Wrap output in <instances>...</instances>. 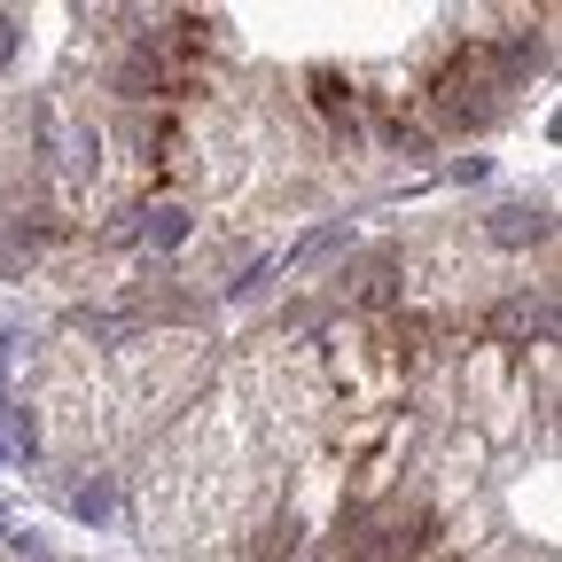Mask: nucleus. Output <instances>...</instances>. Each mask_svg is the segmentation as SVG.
<instances>
[{
    "label": "nucleus",
    "instance_id": "f257e3e1",
    "mask_svg": "<svg viewBox=\"0 0 562 562\" xmlns=\"http://www.w3.org/2000/svg\"><path fill=\"white\" fill-rule=\"evenodd\" d=\"M501 250H524V243H547V211L531 203H508V211H492V227H484Z\"/></svg>",
    "mask_w": 562,
    "mask_h": 562
},
{
    "label": "nucleus",
    "instance_id": "f03ea898",
    "mask_svg": "<svg viewBox=\"0 0 562 562\" xmlns=\"http://www.w3.org/2000/svg\"><path fill=\"white\" fill-rule=\"evenodd\" d=\"M133 220H140L133 235H149L157 250H180V243H188V211H180V203H149V211H133Z\"/></svg>",
    "mask_w": 562,
    "mask_h": 562
},
{
    "label": "nucleus",
    "instance_id": "7ed1b4c3",
    "mask_svg": "<svg viewBox=\"0 0 562 562\" xmlns=\"http://www.w3.org/2000/svg\"><path fill=\"white\" fill-rule=\"evenodd\" d=\"M360 305L368 313H391L398 305V258H368L360 266Z\"/></svg>",
    "mask_w": 562,
    "mask_h": 562
},
{
    "label": "nucleus",
    "instance_id": "20e7f679",
    "mask_svg": "<svg viewBox=\"0 0 562 562\" xmlns=\"http://www.w3.org/2000/svg\"><path fill=\"white\" fill-rule=\"evenodd\" d=\"M70 516H79V524H110V516H117V484H110V476L79 484V492H70Z\"/></svg>",
    "mask_w": 562,
    "mask_h": 562
},
{
    "label": "nucleus",
    "instance_id": "39448f33",
    "mask_svg": "<svg viewBox=\"0 0 562 562\" xmlns=\"http://www.w3.org/2000/svg\"><path fill=\"white\" fill-rule=\"evenodd\" d=\"M16 55V16H0V63Z\"/></svg>",
    "mask_w": 562,
    "mask_h": 562
},
{
    "label": "nucleus",
    "instance_id": "423d86ee",
    "mask_svg": "<svg viewBox=\"0 0 562 562\" xmlns=\"http://www.w3.org/2000/svg\"><path fill=\"white\" fill-rule=\"evenodd\" d=\"M0 469H9V446H0Z\"/></svg>",
    "mask_w": 562,
    "mask_h": 562
}]
</instances>
